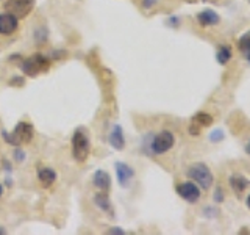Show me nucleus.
Masks as SVG:
<instances>
[{
  "label": "nucleus",
  "instance_id": "nucleus-1",
  "mask_svg": "<svg viewBox=\"0 0 250 235\" xmlns=\"http://www.w3.org/2000/svg\"><path fill=\"white\" fill-rule=\"evenodd\" d=\"M35 135V129L33 125L27 121H21L16 124V127L11 133L2 132V137L8 144H11L14 147H21L23 144H30L31 140Z\"/></svg>",
  "mask_w": 250,
  "mask_h": 235
},
{
  "label": "nucleus",
  "instance_id": "nucleus-27",
  "mask_svg": "<svg viewBox=\"0 0 250 235\" xmlns=\"http://www.w3.org/2000/svg\"><path fill=\"white\" fill-rule=\"evenodd\" d=\"M247 207L250 209V194L247 196Z\"/></svg>",
  "mask_w": 250,
  "mask_h": 235
},
{
  "label": "nucleus",
  "instance_id": "nucleus-21",
  "mask_svg": "<svg viewBox=\"0 0 250 235\" xmlns=\"http://www.w3.org/2000/svg\"><path fill=\"white\" fill-rule=\"evenodd\" d=\"M156 2H158V0H143V8H146V10H150L152 6L156 5Z\"/></svg>",
  "mask_w": 250,
  "mask_h": 235
},
{
  "label": "nucleus",
  "instance_id": "nucleus-14",
  "mask_svg": "<svg viewBox=\"0 0 250 235\" xmlns=\"http://www.w3.org/2000/svg\"><path fill=\"white\" fill-rule=\"evenodd\" d=\"M94 202H96V206L105 212L106 215L109 216H114V212H113V206H111V201H109V196L108 193H97L94 196Z\"/></svg>",
  "mask_w": 250,
  "mask_h": 235
},
{
  "label": "nucleus",
  "instance_id": "nucleus-16",
  "mask_svg": "<svg viewBox=\"0 0 250 235\" xmlns=\"http://www.w3.org/2000/svg\"><path fill=\"white\" fill-rule=\"evenodd\" d=\"M231 55L233 53H231L230 46H221V47H219L217 53H216V60H217V63L221 66H225L227 63L231 60Z\"/></svg>",
  "mask_w": 250,
  "mask_h": 235
},
{
  "label": "nucleus",
  "instance_id": "nucleus-17",
  "mask_svg": "<svg viewBox=\"0 0 250 235\" xmlns=\"http://www.w3.org/2000/svg\"><path fill=\"white\" fill-rule=\"evenodd\" d=\"M192 124L199 125L200 129L209 127V125L213 124V116L208 115V113H197V115L192 118Z\"/></svg>",
  "mask_w": 250,
  "mask_h": 235
},
{
  "label": "nucleus",
  "instance_id": "nucleus-6",
  "mask_svg": "<svg viewBox=\"0 0 250 235\" xmlns=\"http://www.w3.org/2000/svg\"><path fill=\"white\" fill-rule=\"evenodd\" d=\"M5 11L13 13L16 18L23 19L33 11L35 0H5Z\"/></svg>",
  "mask_w": 250,
  "mask_h": 235
},
{
  "label": "nucleus",
  "instance_id": "nucleus-7",
  "mask_svg": "<svg viewBox=\"0 0 250 235\" xmlns=\"http://www.w3.org/2000/svg\"><path fill=\"white\" fill-rule=\"evenodd\" d=\"M178 196L189 204H195L200 199V187L195 182H182L175 187Z\"/></svg>",
  "mask_w": 250,
  "mask_h": 235
},
{
  "label": "nucleus",
  "instance_id": "nucleus-15",
  "mask_svg": "<svg viewBox=\"0 0 250 235\" xmlns=\"http://www.w3.org/2000/svg\"><path fill=\"white\" fill-rule=\"evenodd\" d=\"M230 187L236 194H241L242 191H246L250 187V180L242 174H233L230 177Z\"/></svg>",
  "mask_w": 250,
  "mask_h": 235
},
{
  "label": "nucleus",
  "instance_id": "nucleus-8",
  "mask_svg": "<svg viewBox=\"0 0 250 235\" xmlns=\"http://www.w3.org/2000/svg\"><path fill=\"white\" fill-rule=\"evenodd\" d=\"M19 28V18L10 11L0 13V35L3 36H11L14 35Z\"/></svg>",
  "mask_w": 250,
  "mask_h": 235
},
{
  "label": "nucleus",
  "instance_id": "nucleus-18",
  "mask_svg": "<svg viewBox=\"0 0 250 235\" xmlns=\"http://www.w3.org/2000/svg\"><path fill=\"white\" fill-rule=\"evenodd\" d=\"M239 49L244 53L246 60L250 63V31H247L246 35H242L239 39Z\"/></svg>",
  "mask_w": 250,
  "mask_h": 235
},
{
  "label": "nucleus",
  "instance_id": "nucleus-19",
  "mask_svg": "<svg viewBox=\"0 0 250 235\" xmlns=\"http://www.w3.org/2000/svg\"><path fill=\"white\" fill-rule=\"evenodd\" d=\"M225 138V133L221 130V129H216L209 133V140L213 141V143H221V141Z\"/></svg>",
  "mask_w": 250,
  "mask_h": 235
},
{
  "label": "nucleus",
  "instance_id": "nucleus-2",
  "mask_svg": "<svg viewBox=\"0 0 250 235\" xmlns=\"http://www.w3.org/2000/svg\"><path fill=\"white\" fill-rule=\"evenodd\" d=\"M70 143H72L74 160L77 163H84L91 154V140H89V135H88V132H86V129L78 127L74 132Z\"/></svg>",
  "mask_w": 250,
  "mask_h": 235
},
{
  "label": "nucleus",
  "instance_id": "nucleus-28",
  "mask_svg": "<svg viewBox=\"0 0 250 235\" xmlns=\"http://www.w3.org/2000/svg\"><path fill=\"white\" fill-rule=\"evenodd\" d=\"M0 234H5V231L2 229V227H0Z\"/></svg>",
  "mask_w": 250,
  "mask_h": 235
},
{
  "label": "nucleus",
  "instance_id": "nucleus-12",
  "mask_svg": "<svg viewBox=\"0 0 250 235\" xmlns=\"http://www.w3.org/2000/svg\"><path fill=\"white\" fill-rule=\"evenodd\" d=\"M38 180L42 188H50L57 182V172L49 166H41L38 168Z\"/></svg>",
  "mask_w": 250,
  "mask_h": 235
},
{
  "label": "nucleus",
  "instance_id": "nucleus-22",
  "mask_svg": "<svg viewBox=\"0 0 250 235\" xmlns=\"http://www.w3.org/2000/svg\"><path fill=\"white\" fill-rule=\"evenodd\" d=\"M16 159H18V160H23V152L19 151V149H16Z\"/></svg>",
  "mask_w": 250,
  "mask_h": 235
},
{
  "label": "nucleus",
  "instance_id": "nucleus-24",
  "mask_svg": "<svg viewBox=\"0 0 250 235\" xmlns=\"http://www.w3.org/2000/svg\"><path fill=\"white\" fill-rule=\"evenodd\" d=\"M108 234H124L122 229H111V231H108Z\"/></svg>",
  "mask_w": 250,
  "mask_h": 235
},
{
  "label": "nucleus",
  "instance_id": "nucleus-29",
  "mask_svg": "<svg viewBox=\"0 0 250 235\" xmlns=\"http://www.w3.org/2000/svg\"><path fill=\"white\" fill-rule=\"evenodd\" d=\"M249 2H250V0H249Z\"/></svg>",
  "mask_w": 250,
  "mask_h": 235
},
{
  "label": "nucleus",
  "instance_id": "nucleus-9",
  "mask_svg": "<svg viewBox=\"0 0 250 235\" xmlns=\"http://www.w3.org/2000/svg\"><path fill=\"white\" fill-rule=\"evenodd\" d=\"M114 166H116L117 182H119L122 188H127L131 182V179L135 177V169H133L128 163H124V162H117Z\"/></svg>",
  "mask_w": 250,
  "mask_h": 235
},
{
  "label": "nucleus",
  "instance_id": "nucleus-3",
  "mask_svg": "<svg viewBox=\"0 0 250 235\" xmlns=\"http://www.w3.org/2000/svg\"><path fill=\"white\" fill-rule=\"evenodd\" d=\"M50 58L45 57L44 53H33L31 57L22 60L21 69L23 75L27 77H38L39 74L47 72L50 69Z\"/></svg>",
  "mask_w": 250,
  "mask_h": 235
},
{
  "label": "nucleus",
  "instance_id": "nucleus-26",
  "mask_svg": "<svg viewBox=\"0 0 250 235\" xmlns=\"http://www.w3.org/2000/svg\"><path fill=\"white\" fill-rule=\"evenodd\" d=\"M2 196H3V185L0 184V198H2Z\"/></svg>",
  "mask_w": 250,
  "mask_h": 235
},
{
  "label": "nucleus",
  "instance_id": "nucleus-25",
  "mask_svg": "<svg viewBox=\"0 0 250 235\" xmlns=\"http://www.w3.org/2000/svg\"><path fill=\"white\" fill-rule=\"evenodd\" d=\"M246 152H247V154L250 155V140H249V143L246 144Z\"/></svg>",
  "mask_w": 250,
  "mask_h": 235
},
{
  "label": "nucleus",
  "instance_id": "nucleus-11",
  "mask_svg": "<svg viewBox=\"0 0 250 235\" xmlns=\"http://www.w3.org/2000/svg\"><path fill=\"white\" fill-rule=\"evenodd\" d=\"M108 141H109V146L116 149V151H124L125 137H124V130L121 125H114L113 130L109 132V135H108Z\"/></svg>",
  "mask_w": 250,
  "mask_h": 235
},
{
  "label": "nucleus",
  "instance_id": "nucleus-5",
  "mask_svg": "<svg viewBox=\"0 0 250 235\" xmlns=\"http://www.w3.org/2000/svg\"><path fill=\"white\" fill-rule=\"evenodd\" d=\"M175 144V137L174 133L169 130H163L160 133L153 135L152 141H150V152L153 155H163L167 151H170Z\"/></svg>",
  "mask_w": 250,
  "mask_h": 235
},
{
  "label": "nucleus",
  "instance_id": "nucleus-13",
  "mask_svg": "<svg viewBox=\"0 0 250 235\" xmlns=\"http://www.w3.org/2000/svg\"><path fill=\"white\" fill-rule=\"evenodd\" d=\"M197 22L203 27L217 25V24L221 22V16L213 10H203L197 14Z\"/></svg>",
  "mask_w": 250,
  "mask_h": 235
},
{
  "label": "nucleus",
  "instance_id": "nucleus-23",
  "mask_svg": "<svg viewBox=\"0 0 250 235\" xmlns=\"http://www.w3.org/2000/svg\"><path fill=\"white\" fill-rule=\"evenodd\" d=\"M169 24H170V25H178V19H175V16H172V19H169Z\"/></svg>",
  "mask_w": 250,
  "mask_h": 235
},
{
  "label": "nucleus",
  "instance_id": "nucleus-4",
  "mask_svg": "<svg viewBox=\"0 0 250 235\" xmlns=\"http://www.w3.org/2000/svg\"><path fill=\"white\" fill-rule=\"evenodd\" d=\"M188 177L194 180L202 190H209L214 182L213 172H211L208 164L205 163H192L191 166L188 168Z\"/></svg>",
  "mask_w": 250,
  "mask_h": 235
},
{
  "label": "nucleus",
  "instance_id": "nucleus-20",
  "mask_svg": "<svg viewBox=\"0 0 250 235\" xmlns=\"http://www.w3.org/2000/svg\"><path fill=\"white\" fill-rule=\"evenodd\" d=\"M214 201H216V202H222V201H224V194H222V188H221V187H217V188H216Z\"/></svg>",
  "mask_w": 250,
  "mask_h": 235
},
{
  "label": "nucleus",
  "instance_id": "nucleus-10",
  "mask_svg": "<svg viewBox=\"0 0 250 235\" xmlns=\"http://www.w3.org/2000/svg\"><path fill=\"white\" fill-rule=\"evenodd\" d=\"M92 185L102 193H109V190H111V176L104 169H97L92 174Z\"/></svg>",
  "mask_w": 250,
  "mask_h": 235
}]
</instances>
